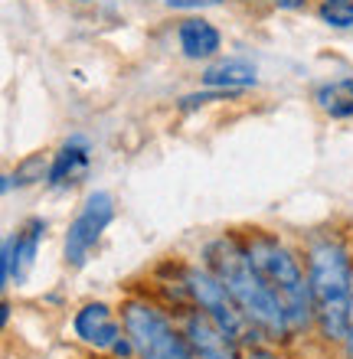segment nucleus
Returning a JSON list of instances; mask_svg holds the SVG:
<instances>
[{"instance_id": "obj_18", "label": "nucleus", "mask_w": 353, "mask_h": 359, "mask_svg": "<svg viewBox=\"0 0 353 359\" xmlns=\"http://www.w3.org/2000/svg\"><path fill=\"white\" fill-rule=\"evenodd\" d=\"M246 359H278V356L275 353H268V350H252Z\"/></svg>"}, {"instance_id": "obj_5", "label": "nucleus", "mask_w": 353, "mask_h": 359, "mask_svg": "<svg viewBox=\"0 0 353 359\" xmlns=\"http://www.w3.org/2000/svg\"><path fill=\"white\" fill-rule=\"evenodd\" d=\"M187 287H190V294L197 297L200 311L210 313L213 320L220 323L232 340H248V333L255 330V327L248 323L246 313L239 311V304L232 301V294L226 291V284H222L216 274H210V271H190V274H187Z\"/></svg>"}, {"instance_id": "obj_13", "label": "nucleus", "mask_w": 353, "mask_h": 359, "mask_svg": "<svg viewBox=\"0 0 353 359\" xmlns=\"http://www.w3.org/2000/svg\"><path fill=\"white\" fill-rule=\"evenodd\" d=\"M317 104L334 118H347L353 114V79H340L334 86H324L317 92Z\"/></svg>"}, {"instance_id": "obj_14", "label": "nucleus", "mask_w": 353, "mask_h": 359, "mask_svg": "<svg viewBox=\"0 0 353 359\" xmlns=\"http://www.w3.org/2000/svg\"><path fill=\"white\" fill-rule=\"evenodd\" d=\"M321 20L331 23V27H350L353 4H324V7H321Z\"/></svg>"}, {"instance_id": "obj_3", "label": "nucleus", "mask_w": 353, "mask_h": 359, "mask_svg": "<svg viewBox=\"0 0 353 359\" xmlns=\"http://www.w3.org/2000/svg\"><path fill=\"white\" fill-rule=\"evenodd\" d=\"M255 271L262 274V281L268 284V291L275 294V301L281 304L288 320V330H301L311 323L314 313V294H311V281H305V274L298 268V262L288 255L285 248L272 242V238H252V245L246 248Z\"/></svg>"}, {"instance_id": "obj_10", "label": "nucleus", "mask_w": 353, "mask_h": 359, "mask_svg": "<svg viewBox=\"0 0 353 359\" xmlns=\"http://www.w3.org/2000/svg\"><path fill=\"white\" fill-rule=\"evenodd\" d=\"M43 219H29L27 226L20 229L13 236V281H23L33 268V258H36V245H39V236H43Z\"/></svg>"}, {"instance_id": "obj_6", "label": "nucleus", "mask_w": 353, "mask_h": 359, "mask_svg": "<svg viewBox=\"0 0 353 359\" xmlns=\"http://www.w3.org/2000/svg\"><path fill=\"white\" fill-rule=\"evenodd\" d=\"M115 216V206H112V196L108 193H92L86 199V206L79 212V219L69 226V236H66V262L72 268L86 265L88 252L95 248L98 236L105 232V226L112 222Z\"/></svg>"}, {"instance_id": "obj_17", "label": "nucleus", "mask_w": 353, "mask_h": 359, "mask_svg": "<svg viewBox=\"0 0 353 359\" xmlns=\"http://www.w3.org/2000/svg\"><path fill=\"white\" fill-rule=\"evenodd\" d=\"M272 4H278L281 10H298L301 4H305V0H272Z\"/></svg>"}, {"instance_id": "obj_1", "label": "nucleus", "mask_w": 353, "mask_h": 359, "mask_svg": "<svg viewBox=\"0 0 353 359\" xmlns=\"http://www.w3.org/2000/svg\"><path fill=\"white\" fill-rule=\"evenodd\" d=\"M210 268L226 284V291L232 294V301L239 304V311L246 313L255 330L268 333V337H281L288 330L281 304L275 301V294L268 291V284L255 271L246 248H239L229 238H220L210 248Z\"/></svg>"}, {"instance_id": "obj_15", "label": "nucleus", "mask_w": 353, "mask_h": 359, "mask_svg": "<svg viewBox=\"0 0 353 359\" xmlns=\"http://www.w3.org/2000/svg\"><path fill=\"white\" fill-rule=\"evenodd\" d=\"M33 180H43V157H29L17 170V183H33Z\"/></svg>"}, {"instance_id": "obj_7", "label": "nucleus", "mask_w": 353, "mask_h": 359, "mask_svg": "<svg viewBox=\"0 0 353 359\" xmlns=\"http://www.w3.org/2000/svg\"><path fill=\"white\" fill-rule=\"evenodd\" d=\"M183 337H187V343H190V350L197 359H239L236 340L213 320L210 313H203V311L190 313Z\"/></svg>"}, {"instance_id": "obj_16", "label": "nucleus", "mask_w": 353, "mask_h": 359, "mask_svg": "<svg viewBox=\"0 0 353 359\" xmlns=\"http://www.w3.org/2000/svg\"><path fill=\"white\" fill-rule=\"evenodd\" d=\"M216 0H167V7L173 10H193V7H213Z\"/></svg>"}, {"instance_id": "obj_19", "label": "nucleus", "mask_w": 353, "mask_h": 359, "mask_svg": "<svg viewBox=\"0 0 353 359\" xmlns=\"http://www.w3.org/2000/svg\"><path fill=\"white\" fill-rule=\"evenodd\" d=\"M347 343H350V356H353V317H350V337H347Z\"/></svg>"}, {"instance_id": "obj_11", "label": "nucleus", "mask_w": 353, "mask_h": 359, "mask_svg": "<svg viewBox=\"0 0 353 359\" xmlns=\"http://www.w3.org/2000/svg\"><path fill=\"white\" fill-rule=\"evenodd\" d=\"M203 82L213 88H242V86H255V66H248L242 59H226V62H216V66L206 69Z\"/></svg>"}, {"instance_id": "obj_2", "label": "nucleus", "mask_w": 353, "mask_h": 359, "mask_svg": "<svg viewBox=\"0 0 353 359\" xmlns=\"http://www.w3.org/2000/svg\"><path fill=\"white\" fill-rule=\"evenodd\" d=\"M311 294H314V313L324 337L347 340L353 317L350 258L334 238H324L311 248Z\"/></svg>"}, {"instance_id": "obj_12", "label": "nucleus", "mask_w": 353, "mask_h": 359, "mask_svg": "<svg viewBox=\"0 0 353 359\" xmlns=\"http://www.w3.org/2000/svg\"><path fill=\"white\" fill-rule=\"evenodd\" d=\"M86 167H88L86 144L72 141L56 154V163H53V170H49V183H56V187H62V183H76V177H82Z\"/></svg>"}, {"instance_id": "obj_8", "label": "nucleus", "mask_w": 353, "mask_h": 359, "mask_svg": "<svg viewBox=\"0 0 353 359\" xmlns=\"http://www.w3.org/2000/svg\"><path fill=\"white\" fill-rule=\"evenodd\" d=\"M76 333L86 343L98 346V350H112L121 340V327L112 320V311L105 304H86L76 313Z\"/></svg>"}, {"instance_id": "obj_4", "label": "nucleus", "mask_w": 353, "mask_h": 359, "mask_svg": "<svg viewBox=\"0 0 353 359\" xmlns=\"http://www.w3.org/2000/svg\"><path fill=\"white\" fill-rule=\"evenodd\" d=\"M124 333L134 343L138 359H197L190 350L187 337L173 330L161 311H154L151 304L131 301L124 304Z\"/></svg>"}, {"instance_id": "obj_20", "label": "nucleus", "mask_w": 353, "mask_h": 359, "mask_svg": "<svg viewBox=\"0 0 353 359\" xmlns=\"http://www.w3.org/2000/svg\"><path fill=\"white\" fill-rule=\"evenodd\" d=\"M327 4H353V0H327Z\"/></svg>"}, {"instance_id": "obj_9", "label": "nucleus", "mask_w": 353, "mask_h": 359, "mask_svg": "<svg viewBox=\"0 0 353 359\" xmlns=\"http://www.w3.org/2000/svg\"><path fill=\"white\" fill-rule=\"evenodd\" d=\"M180 46L190 59H206L220 49V33L206 20H187L180 27Z\"/></svg>"}]
</instances>
